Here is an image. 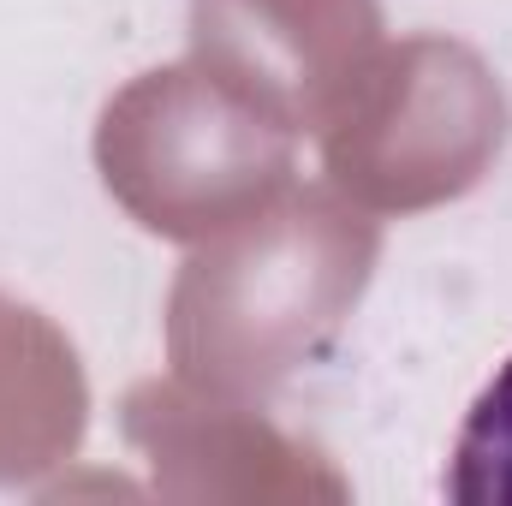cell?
Segmentation results:
<instances>
[{
    "mask_svg": "<svg viewBox=\"0 0 512 506\" xmlns=\"http://www.w3.org/2000/svg\"><path fill=\"white\" fill-rule=\"evenodd\" d=\"M447 495L465 506H507L512 501V358L489 381L459 429Z\"/></svg>",
    "mask_w": 512,
    "mask_h": 506,
    "instance_id": "cell-1",
    "label": "cell"
}]
</instances>
